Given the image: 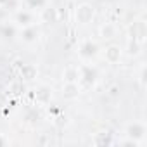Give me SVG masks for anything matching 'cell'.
Here are the masks:
<instances>
[{
  "instance_id": "6da1fadb",
  "label": "cell",
  "mask_w": 147,
  "mask_h": 147,
  "mask_svg": "<svg viewBox=\"0 0 147 147\" xmlns=\"http://www.w3.org/2000/svg\"><path fill=\"white\" fill-rule=\"evenodd\" d=\"M99 80V71L92 64H82L78 66V82L85 85L87 88H92Z\"/></svg>"
},
{
  "instance_id": "7a4b0ae2",
  "label": "cell",
  "mask_w": 147,
  "mask_h": 147,
  "mask_svg": "<svg viewBox=\"0 0 147 147\" xmlns=\"http://www.w3.org/2000/svg\"><path fill=\"white\" fill-rule=\"evenodd\" d=\"M145 133H147V128L142 121H131L126 125L125 128V137L126 138H131L135 142H138L140 145L144 144V138H145Z\"/></svg>"
},
{
  "instance_id": "3957f363",
  "label": "cell",
  "mask_w": 147,
  "mask_h": 147,
  "mask_svg": "<svg viewBox=\"0 0 147 147\" xmlns=\"http://www.w3.org/2000/svg\"><path fill=\"white\" fill-rule=\"evenodd\" d=\"M94 18H95V9H94V5H90V4H80V5L76 7V11H75V19H76V23L82 24V26L90 24V23L94 21Z\"/></svg>"
},
{
  "instance_id": "277c9868",
  "label": "cell",
  "mask_w": 147,
  "mask_h": 147,
  "mask_svg": "<svg viewBox=\"0 0 147 147\" xmlns=\"http://www.w3.org/2000/svg\"><path fill=\"white\" fill-rule=\"evenodd\" d=\"M128 31H130V40H135V42H138V43L144 45V42H145V38H147V24H145V21H144L142 18L135 19V21L130 24Z\"/></svg>"
},
{
  "instance_id": "5b68a950",
  "label": "cell",
  "mask_w": 147,
  "mask_h": 147,
  "mask_svg": "<svg viewBox=\"0 0 147 147\" xmlns=\"http://www.w3.org/2000/svg\"><path fill=\"white\" fill-rule=\"evenodd\" d=\"M99 43L97 42H94V40H85V42H82L80 43V47H78V54H80V57L83 59V61H92V59H95L97 55H99Z\"/></svg>"
},
{
  "instance_id": "8992f818",
  "label": "cell",
  "mask_w": 147,
  "mask_h": 147,
  "mask_svg": "<svg viewBox=\"0 0 147 147\" xmlns=\"http://www.w3.org/2000/svg\"><path fill=\"white\" fill-rule=\"evenodd\" d=\"M18 28H24V26H31L36 24V14L30 9H19L14 14V21H12Z\"/></svg>"
},
{
  "instance_id": "52a82bcc",
  "label": "cell",
  "mask_w": 147,
  "mask_h": 147,
  "mask_svg": "<svg viewBox=\"0 0 147 147\" xmlns=\"http://www.w3.org/2000/svg\"><path fill=\"white\" fill-rule=\"evenodd\" d=\"M54 97V90L50 85H40L35 90V102L38 106H49Z\"/></svg>"
},
{
  "instance_id": "ba28073f",
  "label": "cell",
  "mask_w": 147,
  "mask_h": 147,
  "mask_svg": "<svg viewBox=\"0 0 147 147\" xmlns=\"http://www.w3.org/2000/svg\"><path fill=\"white\" fill-rule=\"evenodd\" d=\"M18 36H19L24 43H35V42L40 38V30H38V26H36V24L24 26V28H19Z\"/></svg>"
},
{
  "instance_id": "9c48e42d",
  "label": "cell",
  "mask_w": 147,
  "mask_h": 147,
  "mask_svg": "<svg viewBox=\"0 0 147 147\" xmlns=\"http://www.w3.org/2000/svg\"><path fill=\"white\" fill-rule=\"evenodd\" d=\"M19 78L23 82H35L38 78V67L31 62H24L19 66Z\"/></svg>"
},
{
  "instance_id": "30bf717a",
  "label": "cell",
  "mask_w": 147,
  "mask_h": 147,
  "mask_svg": "<svg viewBox=\"0 0 147 147\" xmlns=\"http://www.w3.org/2000/svg\"><path fill=\"white\" fill-rule=\"evenodd\" d=\"M82 94V87L78 85V82H64L62 85V97L66 100H75L78 99Z\"/></svg>"
},
{
  "instance_id": "8fae6325",
  "label": "cell",
  "mask_w": 147,
  "mask_h": 147,
  "mask_svg": "<svg viewBox=\"0 0 147 147\" xmlns=\"http://www.w3.org/2000/svg\"><path fill=\"white\" fill-rule=\"evenodd\" d=\"M121 57H123V49L119 47V45H109V47H106V50H104V59H106V62H109V64H118L119 61H121Z\"/></svg>"
},
{
  "instance_id": "7c38bea8",
  "label": "cell",
  "mask_w": 147,
  "mask_h": 147,
  "mask_svg": "<svg viewBox=\"0 0 147 147\" xmlns=\"http://www.w3.org/2000/svg\"><path fill=\"white\" fill-rule=\"evenodd\" d=\"M40 21L42 23H47V24H54V23H57L59 21V12H57V9L55 7H52L50 4L49 5H45L42 11H40Z\"/></svg>"
},
{
  "instance_id": "4fadbf2b",
  "label": "cell",
  "mask_w": 147,
  "mask_h": 147,
  "mask_svg": "<svg viewBox=\"0 0 147 147\" xmlns=\"http://www.w3.org/2000/svg\"><path fill=\"white\" fill-rule=\"evenodd\" d=\"M19 33V28L14 23H2L0 24V36L4 40H14Z\"/></svg>"
},
{
  "instance_id": "5bb4252c",
  "label": "cell",
  "mask_w": 147,
  "mask_h": 147,
  "mask_svg": "<svg viewBox=\"0 0 147 147\" xmlns=\"http://www.w3.org/2000/svg\"><path fill=\"white\" fill-rule=\"evenodd\" d=\"M99 33H100V36H102V38H107V40H111V38H114V36H116V33H118V28H116L113 23H104V24L100 26Z\"/></svg>"
},
{
  "instance_id": "9a60e30c",
  "label": "cell",
  "mask_w": 147,
  "mask_h": 147,
  "mask_svg": "<svg viewBox=\"0 0 147 147\" xmlns=\"http://www.w3.org/2000/svg\"><path fill=\"white\" fill-rule=\"evenodd\" d=\"M24 5L30 11H42L45 5H49V0H24Z\"/></svg>"
},
{
  "instance_id": "2e32d148",
  "label": "cell",
  "mask_w": 147,
  "mask_h": 147,
  "mask_svg": "<svg viewBox=\"0 0 147 147\" xmlns=\"http://www.w3.org/2000/svg\"><path fill=\"white\" fill-rule=\"evenodd\" d=\"M64 82H78V67L75 66H67L62 73Z\"/></svg>"
},
{
  "instance_id": "e0dca14e",
  "label": "cell",
  "mask_w": 147,
  "mask_h": 147,
  "mask_svg": "<svg viewBox=\"0 0 147 147\" xmlns=\"http://www.w3.org/2000/svg\"><path fill=\"white\" fill-rule=\"evenodd\" d=\"M94 144H97V145H106V144H113L111 133H107V131H100V133H95Z\"/></svg>"
},
{
  "instance_id": "ac0fdd59",
  "label": "cell",
  "mask_w": 147,
  "mask_h": 147,
  "mask_svg": "<svg viewBox=\"0 0 147 147\" xmlns=\"http://www.w3.org/2000/svg\"><path fill=\"white\" fill-rule=\"evenodd\" d=\"M24 90H26V87L23 85V80L12 82L9 85V94H12V95H21V94H24Z\"/></svg>"
},
{
  "instance_id": "d6986e66",
  "label": "cell",
  "mask_w": 147,
  "mask_h": 147,
  "mask_svg": "<svg viewBox=\"0 0 147 147\" xmlns=\"http://www.w3.org/2000/svg\"><path fill=\"white\" fill-rule=\"evenodd\" d=\"M24 119L28 121V123H38L40 119H42V113L36 109V107H31L28 113H26V116H24Z\"/></svg>"
},
{
  "instance_id": "ffe728a7",
  "label": "cell",
  "mask_w": 147,
  "mask_h": 147,
  "mask_svg": "<svg viewBox=\"0 0 147 147\" xmlns=\"http://www.w3.org/2000/svg\"><path fill=\"white\" fill-rule=\"evenodd\" d=\"M128 50V55H138L140 54V50H142V43H138V42H135V40H128V47H126Z\"/></svg>"
},
{
  "instance_id": "44dd1931",
  "label": "cell",
  "mask_w": 147,
  "mask_h": 147,
  "mask_svg": "<svg viewBox=\"0 0 147 147\" xmlns=\"http://www.w3.org/2000/svg\"><path fill=\"white\" fill-rule=\"evenodd\" d=\"M145 73H147V67H145V64H142L140 66V71H138V82H140V87L142 88L145 87Z\"/></svg>"
},
{
  "instance_id": "7402d4cb",
  "label": "cell",
  "mask_w": 147,
  "mask_h": 147,
  "mask_svg": "<svg viewBox=\"0 0 147 147\" xmlns=\"http://www.w3.org/2000/svg\"><path fill=\"white\" fill-rule=\"evenodd\" d=\"M119 145H133V147H138L140 144L135 142V140H131V138H125V140H119Z\"/></svg>"
},
{
  "instance_id": "603a6c76",
  "label": "cell",
  "mask_w": 147,
  "mask_h": 147,
  "mask_svg": "<svg viewBox=\"0 0 147 147\" xmlns=\"http://www.w3.org/2000/svg\"><path fill=\"white\" fill-rule=\"evenodd\" d=\"M9 144V138L4 135V133H0V147H4V145H7Z\"/></svg>"
},
{
  "instance_id": "cb8c5ba5",
  "label": "cell",
  "mask_w": 147,
  "mask_h": 147,
  "mask_svg": "<svg viewBox=\"0 0 147 147\" xmlns=\"http://www.w3.org/2000/svg\"><path fill=\"white\" fill-rule=\"evenodd\" d=\"M4 4H7V0H0V7H2Z\"/></svg>"
}]
</instances>
